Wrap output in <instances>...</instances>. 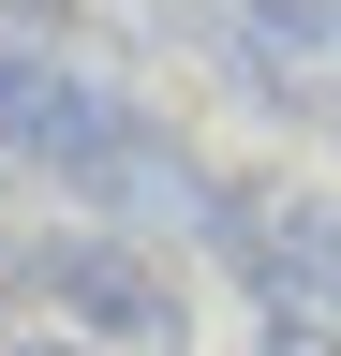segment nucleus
<instances>
[{"mask_svg": "<svg viewBox=\"0 0 341 356\" xmlns=\"http://www.w3.org/2000/svg\"><path fill=\"white\" fill-rule=\"evenodd\" d=\"M0 356H90V341H0Z\"/></svg>", "mask_w": 341, "mask_h": 356, "instance_id": "4", "label": "nucleus"}, {"mask_svg": "<svg viewBox=\"0 0 341 356\" xmlns=\"http://www.w3.org/2000/svg\"><path fill=\"white\" fill-rule=\"evenodd\" d=\"M223 15L267 44V60H282V44H326V0H223Z\"/></svg>", "mask_w": 341, "mask_h": 356, "instance_id": "3", "label": "nucleus"}, {"mask_svg": "<svg viewBox=\"0 0 341 356\" xmlns=\"http://www.w3.org/2000/svg\"><path fill=\"white\" fill-rule=\"evenodd\" d=\"M0 163H60L74 193H163V134L30 44H0Z\"/></svg>", "mask_w": 341, "mask_h": 356, "instance_id": "1", "label": "nucleus"}, {"mask_svg": "<svg viewBox=\"0 0 341 356\" xmlns=\"http://www.w3.org/2000/svg\"><path fill=\"white\" fill-rule=\"evenodd\" d=\"M0 15H74V0H0Z\"/></svg>", "mask_w": 341, "mask_h": 356, "instance_id": "5", "label": "nucleus"}, {"mask_svg": "<svg viewBox=\"0 0 341 356\" xmlns=\"http://www.w3.org/2000/svg\"><path fill=\"white\" fill-rule=\"evenodd\" d=\"M45 282L74 327H104V341H149V327H178V297L149 282V252H119V238H60L45 252Z\"/></svg>", "mask_w": 341, "mask_h": 356, "instance_id": "2", "label": "nucleus"}]
</instances>
